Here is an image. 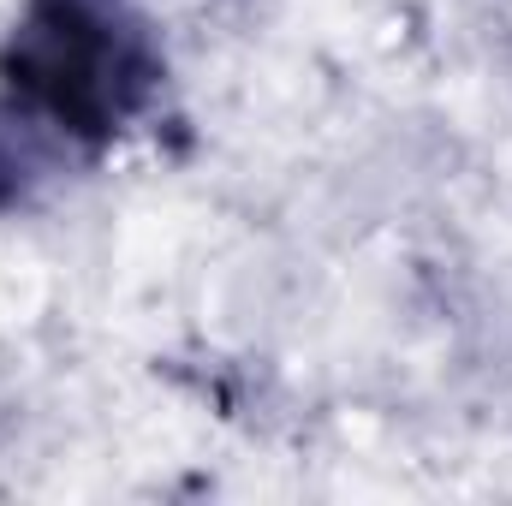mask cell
<instances>
[{
    "label": "cell",
    "mask_w": 512,
    "mask_h": 506,
    "mask_svg": "<svg viewBox=\"0 0 512 506\" xmlns=\"http://www.w3.org/2000/svg\"><path fill=\"white\" fill-rule=\"evenodd\" d=\"M6 108L60 137L96 149L161 84V54L131 0H30L0 54Z\"/></svg>",
    "instance_id": "6da1fadb"
}]
</instances>
